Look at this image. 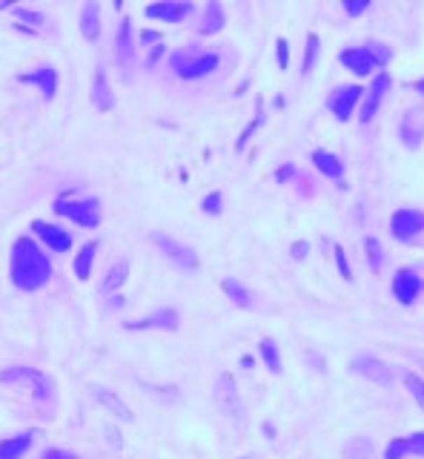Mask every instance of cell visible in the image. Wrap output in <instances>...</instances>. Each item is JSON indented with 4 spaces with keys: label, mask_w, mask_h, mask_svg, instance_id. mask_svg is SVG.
Instances as JSON below:
<instances>
[{
    "label": "cell",
    "mask_w": 424,
    "mask_h": 459,
    "mask_svg": "<svg viewBox=\"0 0 424 459\" xmlns=\"http://www.w3.org/2000/svg\"><path fill=\"white\" fill-rule=\"evenodd\" d=\"M52 279V264L46 259V253L38 247L32 238H17L12 247V282L15 287L32 293L41 290L46 282Z\"/></svg>",
    "instance_id": "1"
},
{
    "label": "cell",
    "mask_w": 424,
    "mask_h": 459,
    "mask_svg": "<svg viewBox=\"0 0 424 459\" xmlns=\"http://www.w3.org/2000/svg\"><path fill=\"white\" fill-rule=\"evenodd\" d=\"M55 212L80 227H98L101 224V201L98 198H80V190H69L55 201Z\"/></svg>",
    "instance_id": "2"
},
{
    "label": "cell",
    "mask_w": 424,
    "mask_h": 459,
    "mask_svg": "<svg viewBox=\"0 0 424 459\" xmlns=\"http://www.w3.org/2000/svg\"><path fill=\"white\" fill-rule=\"evenodd\" d=\"M218 67V55L215 52H175L169 57V69L184 78V81H195V78H206L209 72H215Z\"/></svg>",
    "instance_id": "3"
},
{
    "label": "cell",
    "mask_w": 424,
    "mask_h": 459,
    "mask_svg": "<svg viewBox=\"0 0 424 459\" xmlns=\"http://www.w3.org/2000/svg\"><path fill=\"white\" fill-rule=\"evenodd\" d=\"M393 235L410 247H424V212L421 210H396L393 212Z\"/></svg>",
    "instance_id": "4"
},
{
    "label": "cell",
    "mask_w": 424,
    "mask_h": 459,
    "mask_svg": "<svg viewBox=\"0 0 424 459\" xmlns=\"http://www.w3.org/2000/svg\"><path fill=\"white\" fill-rule=\"evenodd\" d=\"M0 382L6 385H26V390L35 396V399H46L49 396V379L32 367H9V371L0 374Z\"/></svg>",
    "instance_id": "5"
},
{
    "label": "cell",
    "mask_w": 424,
    "mask_h": 459,
    "mask_svg": "<svg viewBox=\"0 0 424 459\" xmlns=\"http://www.w3.org/2000/svg\"><path fill=\"white\" fill-rule=\"evenodd\" d=\"M215 405L232 422H241V416H244V405H241V396L235 390V379L229 374L218 376V382H215Z\"/></svg>",
    "instance_id": "6"
},
{
    "label": "cell",
    "mask_w": 424,
    "mask_h": 459,
    "mask_svg": "<svg viewBox=\"0 0 424 459\" xmlns=\"http://www.w3.org/2000/svg\"><path fill=\"white\" fill-rule=\"evenodd\" d=\"M361 95H365V89L361 86H339L332 95L327 98V109L336 115L339 121H350L353 118V109H355V104L361 101Z\"/></svg>",
    "instance_id": "7"
},
{
    "label": "cell",
    "mask_w": 424,
    "mask_h": 459,
    "mask_svg": "<svg viewBox=\"0 0 424 459\" xmlns=\"http://www.w3.org/2000/svg\"><path fill=\"white\" fill-rule=\"evenodd\" d=\"M387 89H390V75L387 72L376 75L373 83L365 89V101H361V112H358L361 124H370V121H373V115L379 112V107H381V101L387 95Z\"/></svg>",
    "instance_id": "8"
},
{
    "label": "cell",
    "mask_w": 424,
    "mask_h": 459,
    "mask_svg": "<svg viewBox=\"0 0 424 459\" xmlns=\"http://www.w3.org/2000/svg\"><path fill=\"white\" fill-rule=\"evenodd\" d=\"M418 293H421V279H418V273H416L413 267L396 270V275H393V296L399 299V304L410 308V304L418 299Z\"/></svg>",
    "instance_id": "9"
},
{
    "label": "cell",
    "mask_w": 424,
    "mask_h": 459,
    "mask_svg": "<svg viewBox=\"0 0 424 459\" xmlns=\"http://www.w3.org/2000/svg\"><path fill=\"white\" fill-rule=\"evenodd\" d=\"M353 371L355 374H361V376H367L370 382H376V385H381V388H390L393 385V371L384 364V362H379L376 356H355L353 359Z\"/></svg>",
    "instance_id": "10"
},
{
    "label": "cell",
    "mask_w": 424,
    "mask_h": 459,
    "mask_svg": "<svg viewBox=\"0 0 424 459\" xmlns=\"http://www.w3.org/2000/svg\"><path fill=\"white\" fill-rule=\"evenodd\" d=\"M149 238H153L158 247H161V253H167L178 267H184V270H195V267H198L195 253H192L190 247H184V244H178V241H172L169 235H161V233H153Z\"/></svg>",
    "instance_id": "11"
},
{
    "label": "cell",
    "mask_w": 424,
    "mask_h": 459,
    "mask_svg": "<svg viewBox=\"0 0 424 459\" xmlns=\"http://www.w3.org/2000/svg\"><path fill=\"white\" fill-rule=\"evenodd\" d=\"M32 230H35V235H38L41 241H46L49 250H55V253H69V247H72V233H69V230L55 227V224H46V221H35Z\"/></svg>",
    "instance_id": "12"
},
{
    "label": "cell",
    "mask_w": 424,
    "mask_h": 459,
    "mask_svg": "<svg viewBox=\"0 0 424 459\" xmlns=\"http://www.w3.org/2000/svg\"><path fill=\"white\" fill-rule=\"evenodd\" d=\"M402 144L407 149H418L421 146V138H424V109H407L404 118H402Z\"/></svg>",
    "instance_id": "13"
},
{
    "label": "cell",
    "mask_w": 424,
    "mask_h": 459,
    "mask_svg": "<svg viewBox=\"0 0 424 459\" xmlns=\"http://www.w3.org/2000/svg\"><path fill=\"white\" fill-rule=\"evenodd\" d=\"M192 12V4H181V0H167V4H153L146 6V18L164 20V23H178Z\"/></svg>",
    "instance_id": "14"
},
{
    "label": "cell",
    "mask_w": 424,
    "mask_h": 459,
    "mask_svg": "<svg viewBox=\"0 0 424 459\" xmlns=\"http://www.w3.org/2000/svg\"><path fill=\"white\" fill-rule=\"evenodd\" d=\"M407 453L424 456V431H421V434L402 437V439H393V442L384 448V459H404Z\"/></svg>",
    "instance_id": "15"
},
{
    "label": "cell",
    "mask_w": 424,
    "mask_h": 459,
    "mask_svg": "<svg viewBox=\"0 0 424 459\" xmlns=\"http://www.w3.org/2000/svg\"><path fill=\"white\" fill-rule=\"evenodd\" d=\"M339 60L341 64L353 72V75H358V78H365V75H370L376 67H373V60H370V55L365 52V46H350V49H344L341 55H339Z\"/></svg>",
    "instance_id": "16"
},
{
    "label": "cell",
    "mask_w": 424,
    "mask_h": 459,
    "mask_svg": "<svg viewBox=\"0 0 424 459\" xmlns=\"http://www.w3.org/2000/svg\"><path fill=\"white\" fill-rule=\"evenodd\" d=\"M23 83H35L41 92H43V98H55V92H57V72L52 67H41L35 72H29V75H20Z\"/></svg>",
    "instance_id": "17"
},
{
    "label": "cell",
    "mask_w": 424,
    "mask_h": 459,
    "mask_svg": "<svg viewBox=\"0 0 424 459\" xmlns=\"http://www.w3.org/2000/svg\"><path fill=\"white\" fill-rule=\"evenodd\" d=\"M92 107H98L101 112L112 109L115 107V95H112V89H109V81H106V72L104 67L95 69V83H92Z\"/></svg>",
    "instance_id": "18"
},
{
    "label": "cell",
    "mask_w": 424,
    "mask_h": 459,
    "mask_svg": "<svg viewBox=\"0 0 424 459\" xmlns=\"http://www.w3.org/2000/svg\"><path fill=\"white\" fill-rule=\"evenodd\" d=\"M118 46H115V52H118V60L124 67H129L132 64V52H135V43H132V20L129 18H124L120 20V26H118V41H115Z\"/></svg>",
    "instance_id": "19"
},
{
    "label": "cell",
    "mask_w": 424,
    "mask_h": 459,
    "mask_svg": "<svg viewBox=\"0 0 424 459\" xmlns=\"http://www.w3.org/2000/svg\"><path fill=\"white\" fill-rule=\"evenodd\" d=\"M80 35L86 41H98L101 38V6L98 4H83V12H80Z\"/></svg>",
    "instance_id": "20"
},
{
    "label": "cell",
    "mask_w": 424,
    "mask_h": 459,
    "mask_svg": "<svg viewBox=\"0 0 424 459\" xmlns=\"http://www.w3.org/2000/svg\"><path fill=\"white\" fill-rule=\"evenodd\" d=\"M127 330H146V327H164V330H178V313L175 310H161V313H153L141 322H127L124 324Z\"/></svg>",
    "instance_id": "21"
},
{
    "label": "cell",
    "mask_w": 424,
    "mask_h": 459,
    "mask_svg": "<svg viewBox=\"0 0 424 459\" xmlns=\"http://www.w3.org/2000/svg\"><path fill=\"white\" fill-rule=\"evenodd\" d=\"M313 164L327 178H341L344 175V161L339 156H332V152H327V149H316L313 152Z\"/></svg>",
    "instance_id": "22"
},
{
    "label": "cell",
    "mask_w": 424,
    "mask_h": 459,
    "mask_svg": "<svg viewBox=\"0 0 424 459\" xmlns=\"http://www.w3.org/2000/svg\"><path fill=\"white\" fill-rule=\"evenodd\" d=\"M95 250H98V241H86L78 259H75V275L80 282H86L89 275H92V264H95Z\"/></svg>",
    "instance_id": "23"
},
{
    "label": "cell",
    "mask_w": 424,
    "mask_h": 459,
    "mask_svg": "<svg viewBox=\"0 0 424 459\" xmlns=\"http://www.w3.org/2000/svg\"><path fill=\"white\" fill-rule=\"evenodd\" d=\"M224 23H227V15H224L221 4H206L204 23H201V35H215V32H221Z\"/></svg>",
    "instance_id": "24"
},
{
    "label": "cell",
    "mask_w": 424,
    "mask_h": 459,
    "mask_svg": "<svg viewBox=\"0 0 424 459\" xmlns=\"http://www.w3.org/2000/svg\"><path fill=\"white\" fill-rule=\"evenodd\" d=\"M29 445H32V434H20V437H12V439H3L0 442V459H20Z\"/></svg>",
    "instance_id": "25"
},
{
    "label": "cell",
    "mask_w": 424,
    "mask_h": 459,
    "mask_svg": "<svg viewBox=\"0 0 424 459\" xmlns=\"http://www.w3.org/2000/svg\"><path fill=\"white\" fill-rule=\"evenodd\" d=\"M95 399H98V402H101L106 411H112L118 419H124V422H129V419H132L129 408H127L124 402H120L115 393H109V390H104V388H95Z\"/></svg>",
    "instance_id": "26"
},
{
    "label": "cell",
    "mask_w": 424,
    "mask_h": 459,
    "mask_svg": "<svg viewBox=\"0 0 424 459\" xmlns=\"http://www.w3.org/2000/svg\"><path fill=\"white\" fill-rule=\"evenodd\" d=\"M341 459H373V439L367 437H355L344 445Z\"/></svg>",
    "instance_id": "27"
},
{
    "label": "cell",
    "mask_w": 424,
    "mask_h": 459,
    "mask_svg": "<svg viewBox=\"0 0 424 459\" xmlns=\"http://www.w3.org/2000/svg\"><path fill=\"white\" fill-rule=\"evenodd\" d=\"M221 290L238 304V308H253V296H250V290L244 287V285H241L238 279H224L221 282Z\"/></svg>",
    "instance_id": "28"
},
{
    "label": "cell",
    "mask_w": 424,
    "mask_h": 459,
    "mask_svg": "<svg viewBox=\"0 0 424 459\" xmlns=\"http://www.w3.org/2000/svg\"><path fill=\"white\" fill-rule=\"evenodd\" d=\"M127 275H129V261L127 259H120L109 273H106V282H104V290H118L120 285L127 282Z\"/></svg>",
    "instance_id": "29"
},
{
    "label": "cell",
    "mask_w": 424,
    "mask_h": 459,
    "mask_svg": "<svg viewBox=\"0 0 424 459\" xmlns=\"http://www.w3.org/2000/svg\"><path fill=\"white\" fill-rule=\"evenodd\" d=\"M261 356L267 362V367L272 374H281V356H278V348L272 339H261Z\"/></svg>",
    "instance_id": "30"
},
{
    "label": "cell",
    "mask_w": 424,
    "mask_h": 459,
    "mask_svg": "<svg viewBox=\"0 0 424 459\" xmlns=\"http://www.w3.org/2000/svg\"><path fill=\"white\" fill-rule=\"evenodd\" d=\"M365 250H367V261H370V270L379 273L381 270V261H384V250H381V241L367 235L365 238Z\"/></svg>",
    "instance_id": "31"
},
{
    "label": "cell",
    "mask_w": 424,
    "mask_h": 459,
    "mask_svg": "<svg viewBox=\"0 0 424 459\" xmlns=\"http://www.w3.org/2000/svg\"><path fill=\"white\" fill-rule=\"evenodd\" d=\"M365 52L370 55L373 67H387V64H390V57H393L390 46H384V43H379V41H370V43L365 46Z\"/></svg>",
    "instance_id": "32"
},
{
    "label": "cell",
    "mask_w": 424,
    "mask_h": 459,
    "mask_svg": "<svg viewBox=\"0 0 424 459\" xmlns=\"http://www.w3.org/2000/svg\"><path fill=\"white\" fill-rule=\"evenodd\" d=\"M404 385H407V390L413 393V399L418 402V408L424 411V379L407 371V374H404Z\"/></svg>",
    "instance_id": "33"
},
{
    "label": "cell",
    "mask_w": 424,
    "mask_h": 459,
    "mask_svg": "<svg viewBox=\"0 0 424 459\" xmlns=\"http://www.w3.org/2000/svg\"><path fill=\"white\" fill-rule=\"evenodd\" d=\"M316 55H318V35H307V55H304V75L313 72V64H316Z\"/></svg>",
    "instance_id": "34"
},
{
    "label": "cell",
    "mask_w": 424,
    "mask_h": 459,
    "mask_svg": "<svg viewBox=\"0 0 424 459\" xmlns=\"http://www.w3.org/2000/svg\"><path fill=\"white\" fill-rule=\"evenodd\" d=\"M370 9V0H344V12L350 18H358V15H365Z\"/></svg>",
    "instance_id": "35"
},
{
    "label": "cell",
    "mask_w": 424,
    "mask_h": 459,
    "mask_svg": "<svg viewBox=\"0 0 424 459\" xmlns=\"http://www.w3.org/2000/svg\"><path fill=\"white\" fill-rule=\"evenodd\" d=\"M261 124H264V109L258 107V118H255V121H253V124H250V127L244 130V135H241V138H238V144H235V146H238V149H244V146H247V141H250V135H253V132H255V130H258Z\"/></svg>",
    "instance_id": "36"
},
{
    "label": "cell",
    "mask_w": 424,
    "mask_h": 459,
    "mask_svg": "<svg viewBox=\"0 0 424 459\" xmlns=\"http://www.w3.org/2000/svg\"><path fill=\"white\" fill-rule=\"evenodd\" d=\"M336 261H339V273L344 275V282H353V270L347 264V256H344V247L341 244H336Z\"/></svg>",
    "instance_id": "37"
},
{
    "label": "cell",
    "mask_w": 424,
    "mask_h": 459,
    "mask_svg": "<svg viewBox=\"0 0 424 459\" xmlns=\"http://www.w3.org/2000/svg\"><path fill=\"white\" fill-rule=\"evenodd\" d=\"M201 207H204V212H209V216H218L221 212V193H209Z\"/></svg>",
    "instance_id": "38"
},
{
    "label": "cell",
    "mask_w": 424,
    "mask_h": 459,
    "mask_svg": "<svg viewBox=\"0 0 424 459\" xmlns=\"http://www.w3.org/2000/svg\"><path fill=\"white\" fill-rule=\"evenodd\" d=\"M15 15H17L20 20H26V23H35V26L46 23V20H43V15H41V12H32V9H15Z\"/></svg>",
    "instance_id": "39"
},
{
    "label": "cell",
    "mask_w": 424,
    "mask_h": 459,
    "mask_svg": "<svg viewBox=\"0 0 424 459\" xmlns=\"http://www.w3.org/2000/svg\"><path fill=\"white\" fill-rule=\"evenodd\" d=\"M276 52H278V69L284 72V69L290 67V49H287V41H284V38L276 43Z\"/></svg>",
    "instance_id": "40"
},
{
    "label": "cell",
    "mask_w": 424,
    "mask_h": 459,
    "mask_svg": "<svg viewBox=\"0 0 424 459\" xmlns=\"http://www.w3.org/2000/svg\"><path fill=\"white\" fill-rule=\"evenodd\" d=\"M290 253H292V259H298V261H301V259H307V253H310V244H307V241H295Z\"/></svg>",
    "instance_id": "41"
},
{
    "label": "cell",
    "mask_w": 424,
    "mask_h": 459,
    "mask_svg": "<svg viewBox=\"0 0 424 459\" xmlns=\"http://www.w3.org/2000/svg\"><path fill=\"white\" fill-rule=\"evenodd\" d=\"M43 459H75L69 451H60V448H52V451H46L43 453Z\"/></svg>",
    "instance_id": "42"
},
{
    "label": "cell",
    "mask_w": 424,
    "mask_h": 459,
    "mask_svg": "<svg viewBox=\"0 0 424 459\" xmlns=\"http://www.w3.org/2000/svg\"><path fill=\"white\" fill-rule=\"evenodd\" d=\"M292 172H295V167H281V170H278V175H276V181H278V184H284V181H287Z\"/></svg>",
    "instance_id": "43"
},
{
    "label": "cell",
    "mask_w": 424,
    "mask_h": 459,
    "mask_svg": "<svg viewBox=\"0 0 424 459\" xmlns=\"http://www.w3.org/2000/svg\"><path fill=\"white\" fill-rule=\"evenodd\" d=\"M153 41L161 43V35H158V32H143V35H141V43H153Z\"/></svg>",
    "instance_id": "44"
},
{
    "label": "cell",
    "mask_w": 424,
    "mask_h": 459,
    "mask_svg": "<svg viewBox=\"0 0 424 459\" xmlns=\"http://www.w3.org/2000/svg\"><path fill=\"white\" fill-rule=\"evenodd\" d=\"M161 55H164V46H161V43H158V46H155V49H153V55H149V67H153V64H155V60H158V57H161Z\"/></svg>",
    "instance_id": "45"
},
{
    "label": "cell",
    "mask_w": 424,
    "mask_h": 459,
    "mask_svg": "<svg viewBox=\"0 0 424 459\" xmlns=\"http://www.w3.org/2000/svg\"><path fill=\"white\" fill-rule=\"evenodd\" d=\"M416 92H421V95H424V78H421V81L416 83Z\"/></svg>",
    "instance_id": "46"
}]
</instances>
